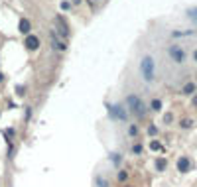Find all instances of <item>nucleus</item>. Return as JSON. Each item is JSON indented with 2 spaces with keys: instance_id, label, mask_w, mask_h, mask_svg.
I'll use <instances>...</instances> for the list:
<instances>
[{
  "instance_id": "27",
  "label": "nucleus",
  "mask_w": 197,
  "mask_h": 187,
  "mask_svg": "<svg viewBox=\"0 0 197 187\" xmlns=\"http://www.w3.org/2000/svg\"><path fill=\"white\" fill-rule=\"evenodd\" d=\"M16 91H18V95H24V87H22V85H18V89H16Z\"/></svg>"
},
{
  "instance_id": "10",
  "label": "nucleus",
  "mask_w": 197,
  "mask_h": 187,
  "mask_svg": "<svg viewBox=\"0 0 197 187\" xmlns=\"http://www.w3.org/2000/svg\"><path fill=\"white\" fill-rule=\"evenodd\" d=\"M195 93H197V85H195L193 81L185 83L183 87H182V95H185V97H193Z\"/></svg>"
},
{
  "instance_id": "14",
  "label": "nucleus",
  "mask_w": 197,
  "mask_h": 187,
  "mask_svg": "<svg viewBox=\"0 0 197 187\" xmlns=\"http://www.w3.org/2000/svg\"><path fill=\"white\" fill-rule=\"evenodd\" d=\"M193 124L195 122L191 118H182L179 120V128H182V130H189V128H193Z\"/></svg>"
},
{
  "instance_id": "13",
  "label": "nucleus",
  "mask_w": 197,
  "mask_h": 187,
  "mask_svg": "<svg viewBox=\"0 0 197 187\" xmlns=\"http://www.w3.org/2000/svg\"><path fill=\"white\" fill-rule=\"evenodd\" d=\"M95 187H109V179L103 173H97L95 175Z\"/></svg>"
},
{
  "instance_id": "2",
  "label": "nucleus",
  "mask_w": 197,
  "mask_h": 187,
  "mask_svg": "<svg viewBox=\"0 0 197 187\" xmlns=\"http://www.w3.org/2000/svg\"><path fill=\"white\" fill-rule=\"evenodd\" d=\"M138 71H140V77L144 79L146 83H154L156 81V61H154L152 55H144L138 65Z\"/></svg>"
},
{
  "instance_id": "16",
  "label": "nucleus",
  "mask_w": 197,
  "mask_h": 187,
  "mask_svg": "<svg viewBox=\"0 0 197 187\" xmlns=\"http://www.w3.org/2000/svg\"><path fill=\"white\" fill-rule=\"evenodd\" d=\"M138 134H140V128H138V124H128V136H130V138H136Z\"/></svg>"
},
{
  "instance_id": "26",
  "label": "nucleus",
  "mask_w": 197,
  "mask_h": 187,
  "mask_svg": "<svg viewBox=\"0 0 197 187\" xmlns=\"http://www.w3.org/2000/svg\"><path fill=\"white\" fill-rule=\"evenodd\" d=\"M69 8H71V4H69V2H61V10H69Z\"/></svg>"
},
{
  "instance_id": "29",
  "label": "nucleus",
  "mask_w": 197,
  "mask_h": 187,
  "mask_svg": "<svg viewBox=\"0 0 197 187\" xmlns=\"http://www.w3.org/2000/svg\"><path fill=\"white\" fill-rule=\"evenodd\" d=\"M193 61L197 63V49H193Z\"/></svg>"
},
{
  "instance_id": "3",
  "label": "nucleus",
  "mask_w": 197,
  "mask_h": 187,
  "mask_svg": "<svg viewBox=\"0 0 197 187\" xmlns=\"http://www.w3.org/2000/svg\"><path fill=\"white\" fill-rule=\"evenodd\" d=\"M106 112H109V116H110V120H114V122H124V124H128V116H130V112L126 106H122V104H106Z\"/></svg>"
},
{
  "instance_id": "20",
  "label": "nucleus",
  "mask_w": 197,
  "mask_h": 187,
  "mask_svg": "<svg viewBox=\"0 0 197 187\" xmlns=\"http://www.w3.org/2000/svg\"><path fill=\"white\" fill-rule=\"evenodd\" d=\"M158 132H160V128L156 126V124H150V126H148V136H158Z\"/></svg>"
},
{
  "instance_id": "25",
  "label": "nucleus",
  "mask_w": 197,
  "mask_h": 187,
  "mask_svg": "<svg viewBox=\"0 0 197 187\" xmlns=\"http://www.w3.org/2000/svg\"><path fill=\"white\" fill-rule=\"evenodd\" d=\"M191 106H193V108H197V93L191 97Z\"/></svg>"
},
{
  "instance_id": "6",
  "label": "nucleus",
  "mask_w": 197,
  "mask_h": 187,
  "mask_svg": "<svg viewBox=\"0 0 197 187\" xmlns=\"http://www.w3.org/2000/svg\"><path fill=\"white\" fill-rule=\"evenodd\" d=\"M49 44H51V49L53 51H65L67 49V41L61 40V37L57 36L55 30H49Z\"/></svg>"
},
{
  "instance_id": "5",
  "label": "nucleus",
  "mask_w": 197,
  "mask_h": 187,
  "mask_svg": "<svg viewBox=\"0 0 197 187\" xmlns=\"http://www.w3.org/2000/svg\"><path fill=\"white\" fill-rule=\"evenodd\" d=\"M57 32V36L61 37V40H69V37H71V30H69V24L65 22V18H63V16H59L57 14L55 16V28H53Z\"/></svg>"
},
{
  "instance_id": "21",
  "label": "nucleus",
  "mask_w": 197,
  "mask_h": 187,
  "mask_svg": "<svg viewBox=\"0 0 197 187\" xmlns=\"http://www.w3.org/2000/svg\"><path fill=\"white\" fill-rule=\"evenodd\" d=\"M120 159H122L120 154H116V152H114V154H110V162H113L114 165H118V164H120Z\"/></svg>"
},
{
  "instance_id": "12",
  "label": "nucleus",
  "mask_w": 197,
  "mask_h": 187,
  "mask_svg": "<svg viewBox=\"0 0 197 187\" xmlns=\"http://www.w3.org/2000/svg\"><path fill=\"white\" fill-rule=\"evenodd\" d=\"M164 108V103L160 99H152L150 100V106H148V110H152V112H162Z\"/></svg>"
},
{
  "instance_id": "24",
  "label": "nucleus",
  "mask_w": 197,
  "mask_h": 187,
  "mask_svg": "<svg viewBox=\"0 0 197 187\" xmlns=\"http://www.w3.org/2000/svg\"><path fill=\"white\" fill-rule=\"evenodd\" d=\"M187 16H189L191 20H197V8H193V10H189V12H187Z\"/></svg>"
},
{
  "instance_id": "7",
  "label": "nucleus",
  "mask_w": 197,
  "mask_h": 187,
  "mask_svg": "<svg viewBox=\"0 0 197 187\" xmlns=\"http://www.w3.org/2000/svg\"><path fill=\"white\" fill-rule=\"evenodd\" d=\"M191 168H193V162H191L187 156H179L178 162H175V169H178L179 173H189Z\"/></svg>"
},
{
  "instance_id": "17",
  "label": "nucleus",
  "mask_w": 197,
  "mask_h": 187,
  "mask_svg": "<svg viewBox=\"0 0 197 187\" xmlns=\"http://www.w3.org/2000/svg\"><path fill=\"white\" fill-rule=\"evenodd\" d=\"M4 136H6V142L10 144V142H12V138L16 136V130H14V128H6V130H4Z\"/></svg>"
},
{
  "instance_id": "4",
  "label": "nucleus",
  "mask_w": 197,
  "mask_h": 187,
  "mask_svg": "<svg viewBox=\"0 0 197 187\" xmlns=\"http://www.w3.org/2000/svg\"><path fill=\"white\" fill-rule=\"evenodd\" d=\"M168 55H169V59H172L175 65H183L185 59H187V53H185L183 45H179V44L168 45Z\"/></svg>"
},
{
  "instance_id": "1",
  "label": "nucleus",
  "mask_w": 197,
  "mask_h": 187,
  "mask_svg": "<svg viewBox=\"0 0 197 187\" xmlns=\"http://www.w3.org/2000/svg\"><path fill=\"white\" fill-rule=\"evenodd\" d=\"M126 108L132 116H136L138 120H144L146 114H148V106L144 104V100H142L138 95H128L126 97Z\"/></svg>"
},
{
  "instance_id": "18",
  "label": "nucleus",
  "mask_w": 197,
  "mask_h": 187,
  "mask_svg": "<svg viewBox=\"0 0 197 187\" xmlns=\"http://www.w3.org/2000/svg\"><path fill=\"white\" fill-rule=\"evenodd\" d=\"M148 146H150L152 152H160V150H162V144H160L158 140H150V144H148Z\"/></svg>"
},
{
  "instance_id": "15",
  "label": "nucleus",
  "mask_w": 197,
  "mask_h": 187,
  "mask_svg": "<svg viewBox=\"0 0 197 187\" xmlns=\"http://www.w3.org/2000/svg\"><path fill=\"white\" fill-rule=\"evenodd\" d=\"M142 152H144V146H142L140 142L132 144V156H142Z\"/></svg>"
},
{
  "instance_id": "19",
  "label": "nucleus",
  "mask_w": 197,
  "mask_h": 187,
  "mask_svg": "<svg viewBox=\"0 0 197 187\" xmlns=\"http://www.w3.org/2000/svg\"><path fill=\"white\" fill-rule=\"evenodd\" d=\"M116 179H118L120 183H122V181H126V179H128V172H126V169H120V172L116 173Z\"/></svg>"
},
{
  "instance_id": "22",
  "label": "nucleus",
  "mask_w": 197,
  "mask_h": 187,
  "mask_svg": "<svg viewBox=\"0 0 197 187\" xmlns=\"http://www.w3.org/2000/svg\"><path fill=\"white\" fill-rule=\"evenodd\" d=\"M173 122V114L172 112H166V114H164V124H172Z\"/></svg>"
},
{
  "instance_id": "23",
  "label": "nucleus",
  "mask_w": 197,
  "mask_h": 187,
  "mask_svg": "<svg viewBox=\"0 0 197 187\" xmlns=\"http://www.w3.org/2000/svg\"><path fill=\"white\" fill-rule=\"evenodd\" d=\"M32 112H34V110H32V106H28V108H26V112H24V118H26V120L32 118Z\"/></svg>"
},
{
  "instance_id": "30",
  "label": "nucleus",
  "mask_w": 197,
  "mask_h": 187,
  "mask_svg": "<svg viewBox=\"0 0 197 187\" xmlns=\"http://www.w3.org/2000/svg\"><path fill=\"white\" fill-rule=\"evenodd\" d=\"M2 81H4V73L0 71V83H2Z\"/></svg>"
},
{
  "instance_id": "9",
  "label": "nucleus",
  "mask_w": 197,
  "mask_h": 187,
  "mask_svg": "<svg viewBox=\"0 0 197 187\" xmlns=\"http://www.w3.org/2000/svg\"><path fill=\"white\" fill-rule=\"evenodd\" d=\"M18 32H20V34H24V36L32 34V22H30L28 18H20V22H18Z\"/></svg>"
},
{
  "instance_id": "11",
  "label": "nucleus",
  "mask_w": 197,
  "mask_h": 187,
  "mask_svg": "<svg viewBox=\"0 0 197 187\" xmlns=\"http://www.w3.org/2000/svg\"><path fill=\"white\" fill-rule=\"evenodd\" d=\"M154 168H156V172H166V168H168V159H166V158H162V156H158L156 159H154Z\"/></svg>"
},
{
  "instance_id": "28",
  "label": "nucleus",
  "mask_w": 197,
  "mask_h": 187,
  "mask_svg": "<svg viewBox=\"0 0 197 187\" xmlns=\"http://www.w3.org/2000/svg\"><path fill=\"white\" fill-rule=\"evenodd\" d=\"M71 2H73V4H75V6H79V4H81V2H83V0H71Z\"/></svg>"
},
{
  "instance_id": "8",
  "label": "nucleus",
  "mask_w": 197,
  "mask_h": 187,
  "mask_svg": "<svg viewBox=\"0 0 197 187\" xmlns=\"http://www.w3.org/2000/svg\"><path fill=\"white\" fill-rule=\"evenodd\" d=\"M24 45H26V49H28V51H38L41 44H40V37L38 36L28 34V36H26V40H24Z\"/></svg>"
}]
</instances>
